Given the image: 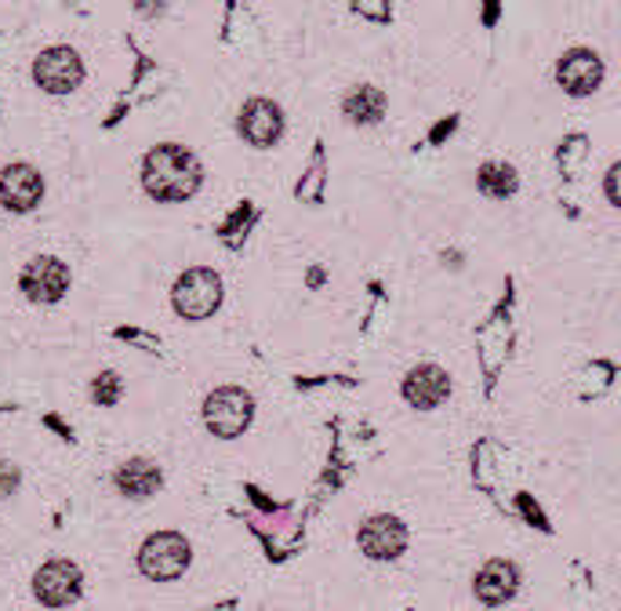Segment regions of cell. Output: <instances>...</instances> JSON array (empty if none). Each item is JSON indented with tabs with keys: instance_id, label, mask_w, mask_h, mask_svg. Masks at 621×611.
I'll list each match as a JSON object with an SVG mask.
<instances>
[{
	"instance_id": "obj_1",
	"label": "cell",
	"mask_w": 621,
	"mask_h": 611,
	"mask_svg": "<svg viewBox=\"0 0 621 611\" xmlns=\"http://www.w3.org/2000/svg\"><path fill=\"white\" fill-rule=\"evenodd\" d=\"M201 179H204L201 161H196L190 150L175 146V142L150 150V157L142 164L145 193L156 201H186L196 193V186H201Z\"/></svg>"
},
{
	"instance_id": "obj_2",
	"label": "cell",
	"mask_w": 621,
	"mask_h": 611,
	"mask_svg": "<svg viewBox=\"0 0 621 611\" xmlns=\"http://www.w3.org/2000/svg\"><path fill=\"white\" fill-rule=\"evenodd\" d=\"M251 411H255V400H251V394H244V389H236V386H226V389H215V394L207 397L204 422H207V430L215 437L230 440V437H241L247 430Z\"/></svg>"
},
{
	"instance_id": "obj_3",
	"label": "cell",
	"mask_w": 621,
	"mask_h": 611,
	"mask_svg": "<svg viewBox=\"0 0 621 611\" xmlns=\"http://www.w3.org/2000/svg\"><path fill=\"white\" fill-rule=\"evenodd\" d=\"M171 298H175V309H179L182 317H190V320L211 317L218 309V303H222V281H218V273H211V269L182 273L179 284H175V292H171Z\"/></svg>"
},
{
	"instance_id": "obj_4",
	"label": "cell",
	"mask_w": 621,
	"mask_h": 611,
	"mask_svg": "<svg viewBox=\"0 0 621 611\" xmlns=\"http://www.w3.org/2000/svg\"><path fill=\"white\" fill-rule=\"evenodd\" d=\"M190 564V546L175 531H161V536H150L139 550V568L150 579H175L182 576V568Z\"/></svg>"
},
{
	"instance_id": "obj_5",
	"label": "cell",
	"mask_w": 621,
	"mask_h": 611,
	"mask_svg": "<svg viewBox=\"0 0 621 611\" xmlns=\"http://www.w3.org/2000/svg\"><path fill=\"white\" fill-rule=\"evenodd\" d=\"M33 77L44 91H51V95H65V91H73L84 77L81 55H77L73 48H48L44 55L33 62Z\"/></svg>"
},
{
	"instance_id": "obj_6",
	"label": "cell",
	"mask_w": 621,
	"mask_h": 611,
	"mask_svg": "<svg viewBox=\"0 0 621 611\" xmlns=\"http://www.w3.org/2000/svg\"><path fill=\"white\" fill-rule=\"evenodd\" d=\"M22 292L33 298V303H59V298L65 295V288H70V269H65L59 258H51V255H41V258H33L30 266L22 269Z\"/></svg>"
},
{
	"instance_id": "obj_7",
	"label": "cell",
	"mask_w": 621,
	"mask_h": 611,
	"mask_svg": "<svg viewBox=\"0 0 621 611\" xmlns=\"http://www.w3.org/2000/svg\"><path fill=\"white\" fill-rule=\"evenodd\" d=\"M44 193V179L33 164H8L0 172V204L11 212H30Z\"/></svg>"
},
{
	"instance_id": "obj_8",
	"label": "cell",
	"mask_w": 621,
	"mask_h": 611,
	"mask_svg": "<svg viewBox=\"0 0 621 611\" xmlns=\"http://www.w3.org/2000/svg\"><path fill=\"white\" fill-rule=\"evenodd\" d=\"M33 590L51 608L70 604L81 597V568L70 564V561H51V564H44L41 571H37Z\"/></svg>"
},
{
	"instance_id": "obj_9",
	"label": "cell",
	"mask_w": 621,
	"mask_h": 611,
	"mask_svg": "<svg viewBox=\"0 0 621 611\" xmlns=\"http://www.w3.org/2000/svg\"><path fill=\"white\" fill-rule=\"evenodd\" d=\"M557 81L563 91H571V95H592L603 81V62L600 55H592L589 48H574L560 59Z\"/></svg>"
},
{
	"instance_id": "obj_10",
	"label": "cell",
	"mask_w": 621,
	"mask_h": 611,
	"mask_svg": "<svg viewBox=\"0 0 621 611\" xmlns=\"http://www.w3.org/2000/svg\"><path fill=\"white\" fill-rule=\"evenodd\" d=\"M407 546V528L389 513H378L371 521H364L360 528V550L375 561H389V557L404 553Z\"/></svg>"
},
{
	"instance_id": "obj_11",
	"label": "cell",
	"mask_w": 621,
	"mask_h": 611,
	"mask_svg": "<svg viewBox=\"0 0 621 611\" xmlns=\"http://www.w3.org/2000/svg\"><path fill=\"white\" fill-rule=\"evenodd\" d=\"M236 124H241V135L247 142H255V146H273L284 132V113L269 99H251L241 110V121Z\"/></svg>"
},
{
	"instance_id": "obj_12",
	"label": "cell",
	"mask_w": 621,
	"mask_h": 611,
	"mask_svg": "<svg viewBox=\"0 0 621 611\" xmlns=\"http://www.w3.org/2000/svg\"><path fill=\"white\" fill-rule=\"evenodd\" d=\"M447 394H451V379H447V371L440 368V364H418V368L404 379L407 405H415L421 411L436 408Z\"/></svg>"
},
{
	"instance_id": "obj_13",
	"label": "cell",
	"mask_w": 621,
	"mask_h": 611,
	"mask_svg": "<svg viewBox=\"0 0 621 611\" xmlns=\"http://www.w3.org/2000/svg\"><path fill=\"white\" fill-rule=\"evenodd\" d=\"M517 593V568L509 561H491L477 576V597L483 604H501Z\"/></svg>"
},
{
	"instance_id": "obj_14",
	"label": "cell",
	"mask_w": 621,
	"mask_h": 611,
	"mask_svg": "<svg viewBox=\"0 0 621 611\" xmlns=\"http://www.w3.org/2000/svg\"><path fill=\"white\" fill-rule=\"evenodd\" d=\"M116 488L131 499H145L161 488V470H156V462L150 459H131L128 466L116 470Z\"/></svg>"
},
{
	"instance_id": "obj_15",
	"label": "cell",
	"mask_w": 621,
	"mask_h": 611,
	"mask_svg": "<svg viewBox=\"0 0 621 611\" xmlns=\"http://www.w3.org/2000/svg\"><path fill=\"white\" fill-rule=\"evenodd\" d=\"M342 110L353 124H378L381 113H386V95H381L378 88H353L346 102H342Z\"/></svg>"
},
{
	"instance_id": "obj_16",
	"label": "cell",
	"mask_w": 621,
	"mask_h": 611,
	"mask_svg": "<svg viewBox=\"0 0 621 611\" xmlns=\"http://www.w3.org/2000/svg\"><path fill=\"white\" fill-rule=\"evenodd\" d=\"M480 190L491 193V197H509L512 190H517V172H512L509 164L491 161L480 167Z\"/></svg>"
},
{
	"instance_id": "obj_17",
	"label": "cell",
	"mask_w": 621,
	"mask_h": 611,
	"mask_svg": "<svg viewBox=\"0 0 621 611\" xmlns=\"http://www.w3.org/2000/svg\"><path fill=\"white\" fill-rule=\"evenodd\" d=\"M116 375L113 371H105L102 379H95V400H105V405H110V400H116Z\"/></svg>"
},
{
	"instance_id": "obj_18",
	"label": "cell",
	"mask_w": 621,
	"mask_h": 611,
	"mask_svg": "<svg viewBox=\"0 0 621 611\" xmlns=\"http://www.w3.org/2000/svg\"><path fill=\"white\" fill-rule=\"evenodd\" d=\"M618 167H611V172H607V197H611V204H618Z\"/></svg>"
}]
</instances>
